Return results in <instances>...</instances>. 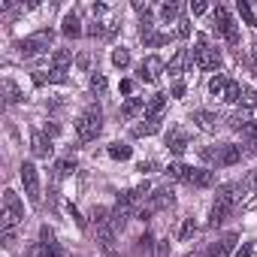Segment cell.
<instances>
[{"mask_svg": "<svg viewBox=\"0 0 257 257\" xmlns=\"http://www.w3.org/2000/svg\"><path fill=\"white\" fill-rule=\"evenodd\" d=\"M158 131H161V121H149V118H146L143 124L134 127V137H155Z\"/></svg>", "mask_w": 257, "mask_h": 257, "instance_id": "23", "label": "cell"}, {"mask_svg": "<svg viewBox=\"0 0 257 257\" xmlns=\"http://www.w3.org/2000/svg\"><path fill=\"white\" fill-rule=\"evenodd\" d=\"M22 218H25V203L19 200V194H16V191H4V212H0V230L10 233Z\"/></svg>", "mask_w": 257, "mask_h": 257, "instance_id": "3", "label": "cell"}, {"mask_svg": "<svg viewBox=\"0 0 257 257\" xmlns=\"http://www.w3.org/2000/svg\"><path fill=\"white\" fill-rule=\"evenodd\" d=\"M76 173V158H61L58 164H55V176L58 179H67V176H73Z\"/></svg>", "mask_w": 257, "mask_h": 257, "instance_id": "21", "label": "cell"}, {"mask_svg": "<svg viewBox=\"0 0 257 257\" xmlns=\"http://www.w3.org/2000/svg\"><path fill=\"white\" fill-rule=\"evenodd\" d=\"M185 185H191V188H212L215 185V173L203 170V167H191L188 176H185Z\"/></svg>", "mask_w": 257, "mask_h": 257, "instance_id": "9", "label": "cell"}, {"mask_svg": "<svg viewBox=\"0 0 257 257\" xmlns=\"http://www.w3.org/2000/svg\"><path fill=\"white\" fill-rule=\"evenodd\" d=\"M242 191H257V170L242 179Z\"/></svg>", "mask_w": 257, "mask_h": 257, "instance_id": "35", "label": "cell"}, {"mask_svg": "<svg viewBox=\"0 0 257 257\" xmlns=\"http://www.w3.org/2000/svg\"><path fill=\"white\" fill-rule=\"evenodd\" d=\"M242 194H245L242 185H221V188H218V197H215V206H212V218H209V224H212V227L224 224L227 215L233 212V206L239 203Z\"/></svg>", "mask_w": 257, "mask_h": 257, "instance_id": "1", "label": "cell"}, {"mask_svg": "<svg viewBox=\"0 0 257 257\" xmlns=\"http://www.w3.org/2000/svg\"><path fill=\"white\" fill-rule=\"evenodd\" d=\"M161 73H164V61H161L158 55H149V58L143 61V67H140V79H143V82H158Z\"/></svg>", "mask_w": 257, "mask_h": 257, "instance_id": "11", "label": "cell"}, {"mask_svg": "<svg viewBox=\"0 0 257 257\" xmlns=\"http://www.w3.org/2000/svg\"><path fill=\"white\" fill-rule=\"evenodd\" d=\"M167 149L173 155H185L188 152V134L182 131V127H173V131L167 134Z\"/></svg>", "mask_w": 257, "mask_h": 257, "instance_id": "12", "label": "cell"}, {"mask_svg": "<svg viewBox=\"0 0 257 257\" xmlns=\"http://www.w3.org/2000/svg\"><path fill=\"white\" fill-rule=\"evenodd\" d=\"M155 170H158V161H143V164H140V173H143V176H146V173H155Z\"/></svg>", "mask_w": 257, "mask_h": 257, "instance_id": "38", "label": "cell"}, {"mask_svg": "<svg viewBox=\"0 0 257 257\" xmlns=\"http://www.w3.org/2000/svg\"><path fill=\"white\" fill-rule=\"evenodd\" d=\"M22 185H25L28 200H31L34 206H40V173H37V167H34L31 161L22 164Z\"/></svg>", "mask_w": 257, "mask_h": 257, "instance_id": "8", "label": "cell"}, {"mask_svg": "<svg viewBox=\"0 0 257 257\" xmlns=\"http://www.w3.org/2000/svg\"><path fill=\"white\" fill-rule=\"evenodd\" d=\"M146 97H127L124 100V106H121V118H134V115H140V112H146Z\"/></svg>", "mask_w": 257, "mask_h": 257, "instance_id": "17", "label": "cell"}, {"mask_svg": "<svg viewBox=\"0 0 257 257\" xmlns=\"http://www.w3.org/2000/svg\"><path fill=\"white\" fill-rule=\"evenodd\" d=\"M4 94H7V103H22L25 100V94L19 91V85L13 79H4Z\"/></svg>", "mask_w": 257, "mask_h": 257, "instance_id": "26", "label": "cell"}, {"mask_svg": "<svg viewBox=\"0 0 257 257\" xmlns=\"http://www.w3.org/2000/svg\"><path fill=\"white\" fill-rule=\"evenodd\" d=\"M112 64H115L118 70L131 67V52H127V49H115V52H112Z\"/></svg>", "mask_w": 257, "mask_h": 257, "instance_id": "29", "label": "cell"}, {"mask_svg": "<svg viewBox=\"0 0 257 257\" xmlns=\"http://www.w3.org/2000/svg\"><path fill=\"white\" fill-rule=\"evenodd\" d=\"M173 97H185V82H182V79L173 82Z\"/></svg>", "mask_w": 257, "mask_h": 257, "instance_id": "40", "label": "cell"}, {"mask_svg": "<svg viewBox=\"0 0 257 257\" xmlns=\"http://www.w3.org/2000/svg\"><path fill=\"white\" fill-rule=\"evenodd\" d=\"M179 37H182V40L191 37V22H188V19H179Z\"/></svg>", "mask_w": 257, "mask_h": 257, "instance_id": "36", "label": "cell"}, {"mask_svg": "<svg viewBox=\"0 0 257 257\" xmlns=\"http://www.w3.org/2000/svg\"><path fill=\"white\" fill-rule=\"evenodd\" d=\"M40 242H43V245H49V248H58V242H55V230H52L49 224H43V227H40Z\"/></svg>", "mask_w": 257, "mask_h": 257, "instance_id": "32", "label": "cell"}, {"mask_svg": "<svg viewBox=\"0 0 257 257\" xmlns=\"http://www.w3.org/2000/svg\"><path fill=\"white\" fill-rule=\"evenodd\" d=\"M28 257H64V251H61V248H49V245H43V242H34V245L28 248Z\"/></svg>", "mask_w": 257, "mask_h": 257, "instance_id": "19", "label": "cell"}, {"mask_svg": "<svg viewBox=\"0 0 257 257\" xmlns=\"http://www.w3.org/2000/svg\"><path fill=\"white\" fill-rule=\"evenodd\" d=\"M176 203V194H173V188H158V191H152V197H149V209H152V215L155 212H164V209H170Z\"/></svg>", "mask_w": 257, "mask_h": 257, "instance_id": "10", "label": "cell"}, {"mask_svg": "<svg viewBox=\"0 0 257 257\" xmlns=\"http://www.w3.org/2000/svg\"><path fill=\"white\" fill-rule=\"evenodd\" d=\"M76 64H79V70H88V64H91V58H88V55H82V58H79Z\"/></svg>", "mask_w": 257, "mask_h": 257, "instance_id": "44", "label": "cell"}, {"mask_svg": "<svg viewBox=\"0 0 257 257\" xmlns=\"http://www.w3.org/2000/svg\"><path fill=\"white\" fill-rule=\"evenodd\" d=\"M164 112H167V97H164V94H155V97L149 100V106H146V118H149V121H161Z\"/></svg>", "mask_w": 257, "mask_h": 257, "instance_id": "16", "label": "cell"}, {"mask_svg": "<svg viewBox=\"0 0 257 257\" xmlns=\"http://www.w3.org/2000/svg\"><path fill=\"white\" fill-rule=\"evenodd\" d=\"M191 121L200 127V131H206V134H215L221 118H218L215 112H206V109H200V112H194V115H191Z\"/></svg>", "mask_w": 257, "mask_h": 257, "instance_id": "13", "label": "cell"}, {"mask_svg": "<svg viewBox=\"0 0 257 257\" xmlns=\"http://www.w3.org/2000/svg\"><path fill=\"white\" fill-rule=\"evenodd\" d=\"M236 10H239V19H242L248 28H257V22H254V13H251V7L245 4V0H239V4H236Z\"/></svg>", "mask_w": 257, "mask_h": 257, "instance_id": "27", "label": "cell"}, {"mask_svg": "<svg viewBox=\"0 0 257 257\" xmlns=\"http://www.w3.org/2000/svg\"><path fill=\"white\" fill-rule=\"evenodd\" d=\"M91 91H94V94H103V91H106V76H103V73H94V76H91Z\"/></svg>", "mask_w": 257, "mask_h": 257, "instance_id": "34", "label": "cell"}, {"mask_svg": "<svg viewBox=\"0 0 257 257\" xmlns=\"http://www.w3.org/2000/svg\"><path fill=\"white\" fill-rule=\"evenodd\" d=\"M43 134L52 140V137H58V134H61V127H58V124H46V131H43Z\"/></svg>", "mask_w": 257, "mask_h": 257, "instance_id": "41", "label": "cell"}, {"mask_svg": "<svg viewBox=\"0 0 257 257\" xmlns=\"http://www.w3.org/2000/svg\"><path fill=\"white\" fill-rule=\"evenodd\" d=\"M251 254H254V245H251V242H245V245H242L233 257H251Z\"/></svg>", "mask_w": 257, "mask_h": 257, "instance_id": "39", "label": "cell"}, {"mask_svg": "<svg viewBox=\"0 0 257 257\" xmlns=\"http://www.w3.org/2000/svg\"><path fill=\"white\" fill-rule=\"evenodd\" d=\"M251 55H254V61H257V40L251 43Z\"/></svg>", "mask_w": 257, "mask_h": 257, "instance_id": "45", "label": "cell"}, {"mask_svg": "<svg viewBox=\"0 0 257 257\" xmlns=\"http://www.w3.org/2000/svg\"><path fill=\"white\" fill-rule=\"evenodd\" d=\"M194 230H197V224H194V218H185V221H182V227H179V242H188Z\"/></svg>", "mask_w": 257, "mask_h": 257, "instance_id": "31", "label": "cell"}, {"mask_svg": "<svg viewBox=\"0 0 257 257\" xmlns=\"http://www.w3.org/2000/svg\"><path fill=\"white\" fill-rule=\"evenodd\" d=\"M70 215H73V218H76V224H79V227L85 230V218L79 215V209H76V206H70Z\"/></svg>", "mask_w": 257, "mask_h": 257, "instance_id": "42", "label": "cell"}, {"mask_svg": "<svg viewBox=\"0 0 257 257\" xmlns=\"http://www.w3.org/2000/svg\"><path fill=\"white\" fill-rule=\"evenodd\" d=\"M206 10H209V4H203V0H194V4H191V13L194 16H203Z\"/></svg>", "mask_w": 257, "mask_h": 257, "instance_id": "37", "label": "cell"}, {"mask_svg": "<svg viewBox=\"0 0 257 257\" xmlns=\"http://www.w3.org/2000/svg\"><path fill=\"white\" fill-rule=\"evenodd\" d=\"M242 146H233V143H224V146H218L215 152H203V158H212L218 167H233V164H239L242 161Z\"/></svg>", "mask_w": 257, "mask_h": 257, "instance_id": "7", "label": "cell"}, {"mask_svg": "<svg viewBox=\"0 0 257 257\" xmlns=\"http://www.w3.org/2000/svg\"><path fill=\"white\" fill-rule=\"evenodd\" d=\"M131 155H134V149L127 146V143H112V146H109V158H112V161H127Z\"/></svg>", "mask_w": 257, "mask_h": 257, "instance_id": "22", "label": "cell"}, {"mask_svg": "<svg viewBox=\"0 0 257 257\" xmlns=\"http://www.w3.org/2000/svg\"><path fill=\"white\" fill-rule=\"evenodd\" d=\"M131 91H134V82L124 79V82H121V94H131Z\"/></svg>", "mask_w": 257, "mask_h": 257, "instance_id": "43", "label": "cell"}, {"mask_svg": "<svg viewBox=\"0 0 257 257\" xmlns=\"http://www.w3.org/2000/svg\"><path fill=\"white\" fill-rule=\"evenodd\" d=\"M188 164H170L167 167V176H173V179H179V182H185V176H188Z\"/></svg>", "mask_w": 257, "mask_h": 257, "instance_id": "30", "label": "cell"}, {"mask_svg": "<svg viewBox=\"0 0 257 257\" xmlns=\"http://www.w3.org/2000/svg\"><path fill=\"white\" fill-rule=\"evenodd\" d=\"M215 34L224 37L230 46L239 43V31H236V25H233V19H230L227 7H215Z\"/></svg>", "mask_w": 257, "mask_h": 257, "instance_id": "6", "label": "cell"}, {"mask_svg": "<svg viewBox=\"0 0 257 257\" xmlns=\"http://www.w3.org/2000/svg\"><path fill=\"white\" fill-rule=\"evenodd\" d=\"M233 248H236V233H230V236H224V239L212 242V245H209V251H206V257H227Z\"/></svg>", "mask_w": 257, "mask_h": 257, "instance_id": "15", "label": "cell"}, {"mask_svg": "<svg viewBox=\"0 0 257 257\" xmlns=\"http://www.w3.org/2000/svg\"><path fill=\"white\" fill-rule=\"evenodd\" d=\"M191 61H194V67H200V70H218L221 67V52H218V46H209V40L200 34L197 37V49L191 52Z\"/></svg>", "mask_w": 257, "mask_h": 257, "instance_id": "4", "label": "cell"}, {"mask_svg": "<svg viewBox=\"0 0 257 257\" xmlns=\"http://www.w3.org/2000/svg\"><path fill=\"white\" fill-rule=\"evenodd\" d=\"M61 34L64 37H82V22H79V13H67L64 16V25H61Z\"/></svg>", "mask_w": 257, "mask_h": 257, "instance_id": "18", "label": "cell"}, {"mask_svg": "<svg viewBox=\"0 0 257 257\" xmlns=\"http://www.w3.org/2000/svg\"><path fill=\"white\" fill-rule=\"evenodd\" d=\"M52 40H55V31H37V34H31V37H25L22 43H19V55L22 58H34V55H43V52H49L52 49Z\"/></svg>", "mask_w": 257, "mask_h": 257, "instance_id": "5", "label": "cell"}, {"mask_svg": "<svg viewBox=\"0 0 257 257\" xmlns=\"http://www.w3.org/2000/svg\"><path fill=\"white\" fill-rule=\"evenodd\" d=\"M239 103H242L245 109H254V106H257V91H254L251 85H245V88H242V97H239Z\"/></svg>", "mask_w": 257, "mask_h": 257, "instance_id": "28", "label": "cell"}, {"mask_svg": "<svg viewBox=\"0 0 257 257\" xmlns=\"http://www.w3.org/2000/svg\"><path fill=\"white\" fill-rule=\"evenodd\" d=\"M179 16H182V4H176V0H167V4L161 7V19L164 22H176L179 25Z\"/></svg>", "mask_w": 257, "mask_h": 257, "instance_id": "20", "label": "cell"}, {"mask_svg": "<svg viewBox=\"0 0 257 257\" xmlns=\"http://www.w3.org/2000/svg\"><path fill=\"white\" fill-rule=\"evenodd\" d=\"M239 97H242V85L230 82V85H227V91H224V100H227V103H239Z\"/></svg>", "mask_w": 257, "mask_h": 257, "instance_id": "33", "label": "cell"}, {"mask_svg": "<svg viewBox=\"0 0 257 257\" xmlns=\"http://www.w3.org/2000/svg\"><path fill=\"white\" fill-rule=\"evenodd\" d=\"M31 152H34V158H49L52 155V140L43 131H34L31 134Z\"/></svg>", "mask_w": 257, "mask_h": 257, "instance_id": "14", "label": "cell"}, {"mask_svg": "<svg viewBox=\"0 0 257 257\" xmlns=\"http://www.w3.org/2000/svg\"><path fill=\"white\" fill-rule=\"evenodd\" d=\"M100 131H103V109H100L97 103H91V106L76 118V134H79L82 143H91V140L100 137Z\"/></svg>", "mask_w": 257, "mask_h": 257, "instance_id": "2", "label": "cell"}, {"mask_svg": "<svg viewBox=\"0 0 257 257\" xmlns=\"http://www.w3.org/2000/svg\"><path fill=\"white\" fill-rule=\"evenodd\" d=\"M227 85H230V79H227V73H218V76H212V82H209V91H212L215 97H224V91H227Z\"/></svg>", "mask_w": 257, "mask_h": 257, "instance_id": "25", "label": "cell"}, {"mask_svg": "<svg viewBox=\"0 0 257 257\" xmlns=\"http://www.w3.org/2000/svg\"><path fill=\"white\" fill-rule=\"evenodd\" d=\"M70 61H73V52H70V49H58V52L52 55V67H55V70H67Z\"/></svg>", "mask_w": 257, "mask_h": 257, "instance_id": "24", "label": "cell"}]
</instances>
